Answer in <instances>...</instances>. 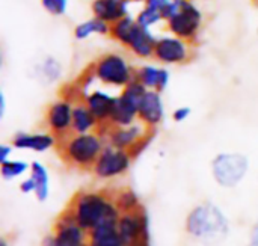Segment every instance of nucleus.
<instances>
[{
	"label": "nucleus",
	"instance_id": "nucleus-1",
	"mask_svg": "<svg viewBox=\"0 0 258 246\" xmlns=\"http://www.w3.org/2000/svg\"><path fill=\"white\" fill-rule=\"evenodd\" d=\"M184 228L194 240L215 246L228 237L230 221L219 206L212 201H203L187 213Z\"/></svg>",
	"mask_w": 258,
	"mask_h": 246
},
{
	"label": "nucleus",
	"instance_id": "nucleus-2",
	"mask_svg": "<svg viewBox=\"0 0 258 246\" xmlns=\"http://www.w3.org/2000/svg\"><path fill=\"white\" fill-rule=\"evenodd\" d=\"M77 224L88 233L106 219L121 215L112 195L101 191H80L74 195L68 206Z\"/></svg>",
	"mask_w": 258,
	"mask_h": 246
},
{
	"label": "nucleus",
	"instance_id": "nucleus-3",
	"mask_svg": "<svg viewBox=\"0 0 258 246\" xmlns=\"http://www.w3.org/2000/svg\"><path fill=\"white\" fill-rule=\"evenodd\" d=\"M165 29L181 39L195 42L204 26V14L192 0H172L163 11Z\"/></svg>",
	"mask_w": 258,
	"mask_h": 246
},
{
	"label": "nucleus",
	"instance_id": "nucleus-4",
	"mask_svg": "<svg viewBox=\"0 0 258 246\" xmlns=\"http://www.w3.org/2000/svg\"><path fill=\"white\" fill-rule=\"evenodd\" d=\"M104 139L106 138L100 132L83 135L71 133L60 139L59 153L65 163L82 169H92L94 163L106 147Z\"/></svg>",
	"mask_w": 258,
	"mask_h": 246
},
{
	"label": "nucleus",
	"instance_id": "nucleus-5",
	"mask_svg": "<svg viewBox=\"0 0 258 246\" xmlns=\"http://www.w3.org/2000/svg\"><path fill=\"white\" fill-rule=\"evenodd\" d=\"M92 80L100 82L104 86L125 88L135 80L136 68L132 65L128 57L118 51H107L98 56L86 70Z\"/></svg>",
	"mask_w": 258,
	"mask_h": 246
},
{
	"label": "nucleus",
	"instance_id": "nucleus-6",
	"mask_svg": "<svg viewBox=\"0 0 258 246\" xmlns=\"http://www.w3.org/2000/svg\"><path fill=\"white\" fill-rule=\"evenodd\" d=\"M210 171L218 186L233 189L246 178L249 172V159L243 153L222 151L212 159Z\"/></svg>",
	"mask_w": 258,
	"mask_h": 246
},
{
	"label": "nucleus",
	"instance_id": "nucleus-7",
	"mask_svg": "<svg viewBox=\"0 0 258 246\" xmlns=\"http://www.w3.org/2000/svg\"><path fill=\"white\" fill-rule=\"evenodd\" d=\"M147 88L139 82L133 80L116 95L113 110L110 113V127H125L139 121V104L147 94Z\"/></svg>",
	"mask_w": 258,
	"mask_h": 246
},
{
	"label": "nucleus",
	"instance_id": "nucleus-8",
	"mask_svg": "<svg viewBox=\"0 0 258 246\" xmlns=\"http://www.w3.org/2000/svg\"><path fill=\"white\" fill-rule=\"evenodd\" d=\"M194 57V42L181 39L175 35H162L157 38L153 59L163 67L186 65Z\"/></svg>",
	"mask_w": 258,
	"mask_h": 246
},
{
	"label": "nucleus",
	"instance_id": "nucleus-9",
	"mask_svg": "<svg viewBox=\"0 0 258 246\" xmlns=\"http://www.w3.org/2000/svg\"><path fill=\"white\" fill-rule=\"evenodd\" d=\"M133 163V156L127 150L116 148L110 144H106L97 162L92 166V172L97 178L110 180L119 175H124Z\"/></svg>",
	"mask_w": 258,
	"mask_h": 246
},
{
	"label": "nucleus",
	"instance_id": "nucleus-10",
	"mask_svg": "<svg viewBox=\"0 0 258 246\" xmlns=\"http://www.w3.org/2000/svg\"><path fill=\"white\" fill-rule=\"evenodd\" d=\"M74 103L76 101L70 98L68 95H62L53 103H50L45 110V116H44L45 127L59 141L71 135Z\"/></svg>",
	"mask_w": 258,
	"mask_h": 246
},
{
	"label": "nucleus",
	"instance_id": "nucleus-11",
	"mask_svg": "<svg viewBox=\"0 0 258 246\" xmlns=\"http://www.w3.org/2000/svg\"><path fill=\"white\" fill-rule=\"evenodd\" d=\"M98 132L106 138L107 144L121 150H127V151L133 150L141 141H144L145 138L154 133V130H151L141 121H136L135 124L125 126V127L104 126V127H100Z\"/></svg>",
	"mask_w": 258,
	"mask_h": 246
},
{
	"label": "nucleus",
	"instance_id": "nucleus-12",
	"mask_svg": "<svg viewBox=\"0 0 258 246\" xmlns=\"http://www.w3.org/2000/svg\"><path fill=\"white\" fill-rule=\"evenodd\" d=\"M51 233L57 246H88L89 233L77 224L70 209H65L59 215Z\"/></svg>",
	"mask_w": 258,
	"mask_h": 246
},
{
	"label": "nucleus",
	"instance_id": "nucleus-13",
	"mask_svg": "<svg viewBox=\"0 0 258 246\" xmlns=\"http://www.w3.org/2000/svg\"><path fill=\"white\" fill-rule=\"evenodd\" d=\"M118 231L127 246L141 239L150 240V221L147 210L142 207L132 213H121L118 219Z\"/></svg>",
	"mask_w": 258,
	"mask_h": 246
},
{
	"label": "nucleus",
	"instance_id": "nucleus-14",
	"mask_svg": "<svg viewBox=\"0 0 258 246\" xmlns=\"http://www.w3.org/2000/svg\"><path fill=\"white\" fill-rule=\"evenodd\" d=\"M80 95H83L82 101H85L89 110L94 113V116L100 122V127L107 126L110 119V113L115 106L116 95L104 89H91V91L80 92Z\"/></svg>",
	"mask_w": 258,
	"mask_h": 246
},
{
	"label": "nucleus",
	"instance_id": "nucleus-15",
	"mask_svg": "<svg viewBox=\"0 0 258 246\" xmlns=\"http://www.w3.org/2000/svg\"><path fill=\"white\" fill-rule=\"evenodd\" d=\"M165 119V103L162 92L147 91L139 104V121L151 130H156Z\"/></svg>",
	"mask_w": 258,
	"mask_h": 246
},
{
	"label": "nucleus",
	"instance_id": "nucleus-16",
	"mask_svg": "<svg viewBox=\"0 0 258 246\" xmlns=\"http://www.w3.org/2000/svg\"><path fill=\"white\" fill-rule=\"evenodd\" d=\"M136 80H139L148 91H165L171 82V73L160 64H144L136 67Z\"/></svg>",
	"mask_w": 258,
	"mask_h": 246
},
{
	"label": "nucleus",
	"instance_id": "nucleus-17",
	"mask_svg": "<svg viewBox=\"0 0 258 246\" xmlns=\"http://www.w3.org/2000/svg\"><path fill=\"white\" fill-rule=\"evenodd\" d=\"M57 138L50 132H38V133H27L18 132L12 138V145L17 150H30L35 153H44L53 148L57 144Z\"/></svg>",
	"mask_w": 258,
	"mask_h": 246
},
{
	"label": "nucleus",
	"instance_id": "nucleus-18",
	"mask_svg": "<svg viewBox=\"0 0 258 246\" xmlns=\"http://www.w3.org/2000/svg\"><path fill=\"white\" fill-rule=\"evenodd\" d=\"M133 0H92V17H97L109 24L130 15V6Z\"/></svg>",
	"mask_w": 258,
	"mask_h": 246
},
{
	"label": "nucleus",
	"instance_id": "nucleus-19",
	"mask_svg": "<svg viewBox=\"0 0 258 246\" xmlns=\"http://www.w3.org/2000/svg\"><path fill=\"white\" fill-rule=\"evenodd\" d=\"M121 215L112 216L89 231L88 246H127L118 231V219Z\"/></svg>",
	"mask_w": 258,
	"mask_h": 246
},
{
	"label": "nucleus",
	"instance_id": "nucleus-20",
	"mask_svg": "<svg viewBox=\"0 0 258 246\" xmlns=\"http://www.w3.org/2000/svg\"><path fill=\"white\" fill-rule=\"evenodd\" d=\"M63 74V65L62 62L51 54L44 56L41 60H38L33 67V77L42 83V85H54L60 80Z\"/></svg>",
	"mask_w": 258,
	"mask_h": 246
},
{
	"label": "nucleus",
	"instance_id": "nucleus-21",
	"mask_svg": "<svg viewBox=\"0 0 258 246\" xmlns=\"http://www.w3.org/2000/svg\"><path fill=\"white\" fill-rule=\"evenodd\" d=\"M95 130H100V122L94 116V113L89 110L85 101L77 100L74 103L73 109V126L71 133L83 135V133H92Z\"/></svg>",
	"mask_w": 258,
	"mask_h": 246
},
{
	"label": "nucleus",
	"instance_id": "nucleus-22",
	"mask_svg": "<svg viewBox=\"0 0 258 246\" xmlns=\"http://www.w3.org/2000/svg\"><path fill=\"white\" fill-rule=\"evenodd\" d=\"M156 42H157L156 33L153 30L141 27L125 50H128L138 59H153Z\"/></svg>",
	"mask_w": 258,
	"mask_h": 246
},
{
	"label": "nucleus",
	"instance_id": "nucleus-23",
	"mask_svg": "<svg viewBox=\"0 0 258 246\" xmlns=\"http://www.w3.org/2000/svg\"><path fill=\"white\" fill-rule=\"evenodd\" d=\"M139 29H141V26L138 24L136 18L132 17V15H127V17H124V18H121V20H118V21H115L112 24L109 36L115 42H118L119 45L127 48Z\"/></svg>",
	"mask_w": 258,
	"mask_h": 246
},
{
	"label": "nucleus",
	"instance_id": "nucleus-24",
	"mask_svg": "<svg viewBox=\"0 0 258 246\" xmlns=\"http://www.w3.org/2000/svg\"><path fill=\"white\" fill-rule=\"evenodd\" d=\"M110 27L112 24L97 18V17H91L85 21H80L74 30H73V36L76 41H86L89 38H92L94 35L98 36H109L110 35Z\"/></svg>",
	"mask_w": 258,
	"mask_h": 246
},
{
	"label": "nucleus",
	"instance_id": "nucleus-25",
	"mask_svg": "<svg viewBox=\"0 0 258 246\" xmlns=\"http://www.w3.org/2000/svg\"><path fill=\"white\" fill-rule=\"evenodd\" d=\"M30 177L35 181V198L44 203L50 197V174L48 169L38 160L30 162Z\"/></svg>",
	"mask_w": 258,
	"mask_h": 246
},
{
	"label": "nucleus",
	"instance_id": "nucleus-26",
	"mask_svg": "<svg viewBox=\"0 0 258 246\" xmlns=\"http://www.w3.org/2000/svg\"><path fill=\"white\" fill-rule=\"evenodd\" d=\"M112 200H113L116 209L119 210V213H132V212H136V210L144 207L141 204L136 192L130 188H124V189L116 191L112 195Z\"/></svg>",
	"mask_w": 258,
	"mask_h": 246
},
{
	"label": "nucleus",
	"instance_id": "nucleus-27",
	"mask_svg": "<svg viewBox=\"0 0 258 246\" xmlns=\"http://www.w3.org/2000/svg\"><path fill=\"white\" fill-rule=\"evenodd\" d=\"M27 171H30V163L20 159H9L3 163H0V175L3 180H14L21 175H24Z\"/></svg>",
	"mask_w": 258,
	"mask_h": 246
},
{
	"label": "nucleus",
	"instance_id": "nucleus-28",
	"mask_svg": "<svg viewBox=\"0 0 258 246\" xmlns=\"http://www.w3.org/2000/svg\"><path fill=\"white\" fill-rule=\"evenodd\" d=\"M135 18H136V21H138V24L141 27L148 29V30H153V27L159 26L160 23H165L162 12L159 9L148 8V6H142Z\"/></svg>",
	"mask_w": 258,
	"mask_h": 246
},
{
	"label": "nucleus",
	"instance_id": "nucleus-29",
	"mask_svg": "<svg viewBox=\"0 0 258 246\" xmlns=\"http://www.w3.org/2000/svg\"><path fill=\"white\" fill-rule=\"evenodd\" d=\"M39 3L51 17H63L68 11V0H39Z\"/></svg>",
	"mask_w": 258,
	"mask_h": 246
},
{
	"label": "nucleus",
	"instance_id": "nucleus-30",
	"mask_svg": "<svg viewBox=\"0 0 258 246\" xmlns=\"http://www.w3.org/2000/svg\"><path fill=\"white\" fill-rule=\"evenodd\" d=\"M192 115V109L189 106H180L172 112V119L174 122H184L186 119H189V116Z\"/></svg>",
	"mask_w": 258,
	"mask_h": 246
},
{
	"label": "nucleus",
	"instance_id": "nucleus-31",
	"mask_svg": "<svg viewBox=\"0 0 258 246\" xmlns=\"http://www.w3.org/2000/svg\"><path fill=\"white\" fill-rule=\"evenodd\" d=\"M20 192L24 194V195H30V194H35V181L33 178L29 175L27 178H24L21 183H20Z\"/></svg>",
	"mask_w": 258,
	"mask_h": 246
},
{
	"label": "nucleus",
	"instance_id": "nucleus-32",
	"mask_svg": "<svg viewBox=\"0 0 258 246\" xmlns=\"http://www.w3.org/2000/svg\"><path fill=\"white\" fill-rule=\"evenodd\" d=\"M172 0H142L144 6H148V8H154V9H159L160 12L171 3Z\"/></svg>",
	"mask_w": 258,
	"mask_h": 246
},
{
	"label": "nucleus",
	"instance_id": "nucleus-33",
	"mask_svg": "<svg viewBox=\"0 0 258 246\" xmlns=\"http://www.w3.org/2000/svg\"><path fill=\"white\" fill-rule=\"evenodd\" d=\"M12 153H14V145L12 144L11 145L9 144H2L0 145V163L9 160L11 156H12Z\"/></svg>",
	"mask_w": 258,
	"mask_h": 246
},
{
	"label": "nucleus",
	"instance_id": "nucleus-34",
	"mask_svg": "<svg viewBox=\"0 0 258 246\" xmlns=\"http://www.w3.org/2000/svg\"><path fill=\"white\" fill-rule=\"evenodd\" d=\"M248 246H258V221L251 227V230H249Z\"/></svg>",
	"mask_w": 258,
	"mask_h": 246
},
{
	"label": "nucleus",
	"instance_id": "nucleus-35",
	"mask_svg": "<svg viewBox=\"0 0 258 246\" xmlns=\"http://www.w3.org/2000/svg\"><path fill=\"white\" fill-rule=\"evenodd\" d=\"M5 115H6V95L2 91L0 92V119H3Z\"/></svg>",
	"mask_w": 258,
	"mask_h": 246
},
{
	"label": "nucleus",
	"instance_id": "nucleus-36",
	"mask_svg": "<svg viewBox=\"0 0 258 246\" xmlns=\"http://www.w3.org/2000/svg\"><path fill=\"white\" fill-rule=\"evenodd\" d=\"M42 246H57L56 245V239H54V234H53V233L47 234V236L42 239Z\"/></svg>",
	"mask_w": 258,
	"mask_h": 246
},
{
	"label": "nucleus",
	"instance_id": "nucleus-37",
	"mask_svg": "<svg viewBox=\"0 0 258 246\" xmlns=\"http://www.w3.org/2000/svg\"><path fill=\"white\" fill-rule=\"evenodd\" d=\"M132 246H151V243H150V240H147V239H141V240L135 242Z\"/></svg>",
	"mask_w": 258,
	"mask_h": 246
},
{
	"label": "nucleus",
	"instance_id": "nucleus-38",
	"mask_svg": "<svg viewBox=\"0 0 258 246\" xmlns=\"http://www.w3.org/2000/svg\"><path fill=\"white\" fill-rule=\"evenodd\" d=\"M0 246H9V243H8V240H6L5 237H3V239L0 240Z\"/></svg>",
	"mask_w": 258,
	"mask_h": 246
},
{
	"label": "nucleus",
	"instance_id": "nucleus-39",
	"mask_svg": "<svg viewBox=\"0 0 258 246\" xmlns=\"http://www.w3.org/2000/svg\"><path fill=\"white\" fill-rule=\"evenodd\" d=\"M257 36H258V29H257Z\"/></svg>",
	"mask_w": 258,
	"mask_h": 246
},
{
	"label": "nucleus",
	"instance_id": "nucleus-40",
	"mask_svg": "<svg viewBox=\"0 0 258 246\" xmlns=\"http://www.w3.org/2000/svg\"><path fill=\"white\" fill-rule=\"evenodd\" d=\"M254 2H258V0H254Z\"/></svg>",
	"mask_w": 258,
	"mask_h": 246
}]
</instances>
